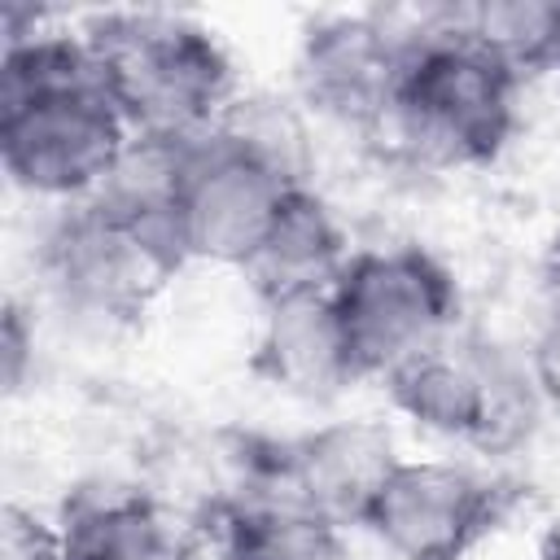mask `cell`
<instances>
[{
    "instance_id": "cell-1",
    "label": "cell",
    "mask_w": 560,
    "mask_h": 560,
    "mask_svg": "<svg viewBox=\"0 0 560 560\" xmlns=\"http://www.w3.org/2000/svg\"><path fill=\"white\" fill-rule=\"evenodd\" d=\"M131 127L114 105L88 39L74 31H31L0 48V166L57 206L101 192L131 149Z\"/></svg>"
},
{
    "instance_id": "cell-2",
    "label": "cell",
    "mask_w": 560,
    "mask_h": 560,
    "mask_svg": "<svg viewBox=\"0 0 560 560\" xmlns=\"http://www.w3.org/2000/svg\"><path fill=\"white\" fill-rule=\"evenodd\" d=\"M184 267L166 175L149 158H127L101 192L57 206L35 245L48 298L96 328L140 324Z\"/></svg>"
},
{
    "instance_id": "cell-3",
    "label": "cell",
    "mask_w": 560,
    "mask_h": 560,
    "mask_svg": "<svg viewBox=\"0 0 560 560\" xmlns=\"http://www.w3.org/2000/svg\"><path fill=\"white\" fill-rule=\"evenodd\" d=\"M298 184L306 175L293 131L258 105L236 101L214 131L171 140L166 210L188 262L245 271Z\"/></svg>"
},
{
    "instance_id": "cell-4",
    "label": "cell",
    "mask_w": 560,
    "mask_h": 560,
    "mask_svg": "<svg viewBox=\"0 0 560 560\" xmlns=\"http://www.w3.org/2000/svg\"><path fill=\"white\" fill-rule=\"evenodd\" d=\"M521 92L525 83L486 44L455 26L451 9H433L411 26L381 136L416 166L477 171L499 162L512 144Z\"/></svg>"
},
{
    "instance_id": "cell-5",
    "label": "cell",
    "mask_w": 560,
    "mask_h": 560,
    "mask_svg": "<svg viewBox=\"0 0 560 560\" xmlns=\"http://www.w3.org/2000/svg\"><path fill=\"white\" fill-rule=\"evenodd\" d=\"M136 140H192L214 131L236 96L219 35L166 9H105L79 31Z\"/></svg>"
},
{
    "instance_id": "cell-6",
    "label": "cell",
    "mask_w": 560,
    "mask_h": 560,
    "mask_svg": "<svg viewBox=\"0 0 560 560\" xmlns=\"http://www.w3.org/2000/svg\"><path fill=\"white\" fill-rule=\"evenodd\" d=\"M381 385L389 407L416 429L472 446L477 455H508L525 446L542 416L529 363L464 324Z\"/></svg>"
},
{
    "instance_id": "cell-7",
    "label": "cell",
    "mask_w": 560,
    "mask_h": 560,
    "mask_svg": "<svg viewBox=\"0 0 560 560\" xmlns=\"http://www.w3.org/2000/svg\"><path fill=\"white\" fill-rule=\"evenodd\" d=\"M328 302L359 381H385L459 328V284L424 245L354 249Z\"/></svg>"
},
{
    "instance_id": "cell-8",
    "label": "cell",
    "mask_w": 560,
    "mask_h": 560,
    "mask_svg": "<svg viewBox=\"0 0 560 560\" xmlns=\"http://www.w3.org/2000/svg\"><path fill=\"white\" fill-rule=\"evenodd\" d=\"M232 442V494L271 490L324 521L350 529L363 525L372 499L398 464V446L376 420H332L293 438L228 433ZM228 494V499H232Z\"/></svg>"
},
{
    "instance_id": "cell-9",
    "label": "cell",
    "mask_w": 560,
    "mask_h": 560,
    "mask_svg": "<svg viewBox=\"0 0 560 560\" xmlns=\"http://www.w3.org/2000/svg\"><path fill=\"white\" fill-rule=\"evenodd\" d=\"M521 490L451 459H398L372 499L368 529L394 560H472L512 516Z\"/></svg>"
},
{
    "instance_id": "cell-10",
    "label": "cell",
    "mask_w": 560,
    "mask_h": 560,
    "mask_svg": "<svg viewBox=\"0 0 560 560\" xmlns=\"http://www.w3.org/2000/svg\"><path fill=\"white\" fill-rule=\"evenodd\" d=\"M407 44L411 31H398L376 13H332L311 22L293 61L302 105L376 140L394 105Z\"/></svg>"
},
{
    "instance_id": "cell-11",
    "label": "cell",
    "mask_w": 560,
    "mask_h": 560,
    "mask_svg": "<svg viewBox=\"0 0 560 560\" xmlns=\"http://www.w3.org/2000/svg\"><path fill=\"white\" fill-rule=\"evenodd\" d=\"M61 560H197L206 534L166 494L122 481L70 490L57 512Z\"/></svg>"
},
{
    "instance_id": "cell-12",
    "label": "cell",
    "mask_w": 560,
    "mask_h": 560,
    "mask_svg": "<svg viewBox=\"0 0 560 560\" xmlns=\"http://www.w3.org/2000/svg\"><path fill=\"white\" fill-rule=\"evenodd\" d=\"M350 254H354L350 236L332 214V206L311 184H298L284 197L258 254L245 262V280L258 306L289 298H319L337 284Z\"/></svg>"
},
{
    "instance_id": "cell-13",
    "label": "cell",
    "mask_w": 560,
    "mask_h": 560,
    "mask_svg": "<svg viewBox=\"0 0 560 560\" xmlns=\"http://www.w3.org/2000/svg\"><path fill=\"white\" fill-rule=\"evenodd\" d=\"M249 368L271 389L293 394V398H311V402L337 398L350 385H359L350 354H346V341H341V328L332 319L328 293L267 302Z\"/></svg>"
},
{
    "instance_id": "cell-14",
    "label": "cell",
    "mask_w": 560,
    "mask_h": 560,
    "mask_svg": "<svg viewBox=\"0 0 560 560\" xmlns=\"http://www.w3.org/2000/svg\"><path fill=\"white\" fill-rule=\"evenodd\" d=\"M201 529L219 560H350L341 525L271 490H241L223 499L210 508Z\"/></svg>"
},
{
    "instance_id": "cell-15",
    "label": "cell",
    "mask_w": 560,
    "mask_h": 560,
    "mask_svg": "<svg viewBox=\"0 0 560 560\" xmlns=\"http://www.w3.org/2000/svg\"><path fill=\"white\" fill-rule=\"evenodd\" d=\"M451 18L477 44H486L521 83L560 79V4L486 0V4H455Z\"/></svg>"
},
{
    "instance_id": "cell-16",
    "label": "cell",
    "mask_w": 560,
    "mask_h": 560,
    "mask_svg": "<svg viewBox=\"0 0 560 560\" xmlns=\"http://www.w3.org/2000/svg\"><path fill=\"white\" fill-rule=\"evenodd\" d=\"M0 560H61L57 521L48 525L22 503H4L0 512Z\"/></svg>"
},
{
    "instance_id": "cell-17",
    "label": "cell",
    "mask_w": 560,
    "mask_h": 560,
    "mask_svg": "<svg viewBox=\"0 0 560 560\" xmlns=\"http://www.w3.org/2000/svg\"><path fill=\"white\" fill-rule=\"evenodd\" d=\"M525 363H529V376L538 385V398L542 407L560 411V293L551 302V311L542 315L529 350H525Z\"/></svg>"
},
{
    "instance_id": "cell-18",
    "label": "cell",
    "mask_w": 560,
    "mask_h": 560,
    "mask_svg": "<svg viewBox=\"0 0 560 560\" xmlns=\"http://www.w3.org/2000/svg\"><path fill=\"white\" fill-rule=\"evenodd\" d=\"M0 350H4V389H22V376H26V350H31V337H26V319L18 311V302H4V332H0Z\"/></svg>"
},
{
    "instance_id": "cell-19",
    "label": "cell",
    "mask_w": 560,
    "mask_h": 560,
    "mask_svg": "<svg viewBox=\"0 0 560 560\" xmlns=\"http://www.w3.org/2000/svg\"><path fill=\"white\" fill-rule=\"evenodd\" d=\"M538 560H560V521L547 525V534L538 542Z\"/></svg>"
}]
</instances>
